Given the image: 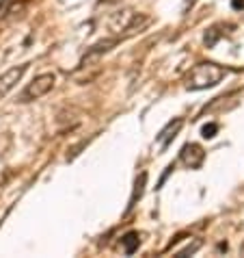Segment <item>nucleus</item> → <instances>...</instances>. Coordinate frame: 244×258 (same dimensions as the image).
Instances as JSON below:
<instances>
[{
  "label": "nucleus",
  "mask_w": 244,
  "mask_h": 258,
  "mask_svg": "<svg viewBox=\"0 0 244 258\" xmlns=\"http://www.w3.org/2000/svg\"><path fill=\"white\" fill-rule=\"evenodd\" d=\"M179 161H182L188 169H199L205 161V150L199 143H186L179 152Z\"/></svg>",
  "instance_id": "obj_4"
},
{
  "label": "nucleus",
  "mask_w": 244,
  "mask_h": 258,
  "mask_svg": "<svg viewBox=\"0 0 244 258\" xmlns=\"http://www.w3.org/2000/svg\"><path fill=\"white\" fill-rule=\"evenodd\" d=\"M216 131H218V124H205L203 128H201V137H203V139H212L214 135H216Z\"/></svg>",
  "instance_id": "obj_12"
},
{
  "label": "nucleus",
  "mask_w": 244,
  "mask_h": 258,
  "mask_svg": "<svg viewBox=\"0 0 244 258\" xmlns=\"http://www.w3.org/2000/svg\"><path fill=\"white\" fill-rule=\"evenodd\" d=\"M54 83H56V76L52 74V72H46V74L35 76L33 81L22 89V94L18 96V102L26 104V102H33V100H39V98L48 96L50 91L54 89Z\"/></svg>",
  "instance_id": "obj_2"
},
{
  "label": "nucleus",
  "mask_w": 244,
  "mask_h": 258,
  "mask_svg": "<svg viewBox=\"0 0 244 258\" xmlns=\"http://www.w3.org/2000/svg\"><path fill=\"white\" fill-rule=\"evenodd\" d=\"M195 5H197V0H186L184 3V13H188V9H192Z\"/></svg>",
  "instance_id": "obj_13"
},
{
  "label": "nucleus",
  "mask_w": 244,
  "mask_h": 258,
  "mask_svg": "<svg viewBox=\"0 0 244 258\" xmlns=\"http://www.w3.org/2000/svg\"><path fill=\"white\" fill-rule=\"evenodd\" d=\"M182 126H184V119L182 117H175V119H171L167 126L162 128L160 133H158V137H156V141H158V146H160L162 150H167L171 143H173V139L177 137V133L182 131Z\"/></svg>",
  "instance_id": "obj_6"
},
{
  "label": "nucleus",
  "mask_w": 244,
  "mask_h": 258,
  "mask_svg": "<svg viewBox=\"0 0 244 258\" xmlns=\"http://www.w3.org/2000/svg\"><path fill=\"white\" fill-rule=\"evenodd\" d=\"M145 184H147V174L143 171V174L134 180V189H132V196H130V204H128V213H130L136 206V202L143 198V193H145Z\"/></svg>",
  "instance_id": "obj_8"
},
{
  "label": "nucleus",
  "mask_w": 244,
  "mask_h": 258,
  "mask_svg": "<svg viewBox=\"0 0 244 258\" xmlns=\"http://www.w3.org/2000/svg\"><path fill=\"white\" fill-rule=\"evenodd\" d=\"M233 7H235V9H240V7H242V9H244V0H233Z\"/></svg>",
  "instance_id": "obj_14"
},
{
  "label": "nucleus",
  "mask_w": 244,
  "mask_h": 258,
  "mask_svg": "<svg viewBox=\"0 0 244 258\" xmlns=\"http://www.w3.org/2000/svg\"><path fill=\"white\" fill-rule=\"evenodd\" d=\"M121 39H124V37H108V39H102V41H97V44H93V46L87 50V54H84L82 63L89 61V59H95V56L104 54V52H108V50H112Z\"/></svg>",
  "instance_id": "obj_7"
},
{
  "label": "nucleus",
  "mask_w": 244,
  "mask_h": 258,
  "mask_svg": "<svg viewBox=\"0 0 244 258\" xmlns=\"http://www.w3.org/2000/svg\"><path fill=\"white\" fill-rule=\"evenodd\" d=\"M220 37H222V33L218 31V26H212V28H207V31H205L203 41H205V46H207V48H212Z\"/></svg>",
  "instance_id": "obj_10"
},
{
  "label": "nucleus",
  "mask_w": 244,
  "mask_h": 258,
  "mask_svg": "<svg viewBox=\"0 0 244 258\" xmlns=\"http://www.w3.org/2000/svg\"><path fill=\"white\" fill-rule=\"evenodd\" d=\"M28 70V66L24 63V66H16V68H11V70H7L3 76H0V98H5L9 91L16 87V85L22 81V76H24V72Z\"/></svg>",
  "instance_id": "obj_5"
},
{
  "label": "nucleus",
  "mask_w": 244,
  "mask_h": 258,
  "mask_svg": "<svg viewBox=\"0 0 244 258\" xmlns=\"http://www.w3.org/2000/svg\"><path fill=\"white\" fill-rule=\"evenodd\" d=\"M199 247H201V241L197 239L195 243H192V245H186L184 249H179V252H177L175 256H177V258H184V256H192V254H195V252H197V249H199Z\"/></svg>",
  "instance_id": "obj_11"
},
{
  "label": "nucleus",
  "mask_w": 244,
  "mask_h": 258,
  "mask_svg": "<svg viewBox=\"0 0 244 258\" xmlns=\"http://www.w3.org/2000/svg\"><path fill=\"white\" fill-rule=\"evenodd\" d=\"M121 243H124V252H126V254H134L136 249H139V245H141V236H139V232L132 230V232L124 234Z\"/></svg>",
  "instance_id": "obj_9"
},
{
  "label": "nucleus",
  "mask_w": 244,
  "mask_h": 258,
  "mask_svg": "<svg viewBox=\"0 0 244 258\" xmlns=\"http://www.w3.org/2000/svg\"><path fill=\"white\" fill-rule=\"evenodd\" d=\"M147 22H149V20L143 16V13H136L132 9H126V11H121V13H117V16L112 18L110 28H112V31H117V33L126 31V35H132L136 31H141V28L145 26Z\"/></svg>",
  "instance_id": "obj_3"
},
{
  "label": "nucleus",
  "mask_w": 244,
  "mask_h": 258,
  "mask_svg": "<svg viewBox=\"0 0 244 258\" xmlns=\"http://www.w3.org/2000/svg\"><path fill=\"white\" fill-rule=\"evenodd\" d=\"M229 74L227 68L218 66V63L205 61V63H197L188 74L184 76V87L188 91H201V89H212Z\"/></svg>",
  "instance_id": "obj_1"
},
{
  "label": "nucleus",
  "mask_w": 244,
  "mask_h": 258,
  "mask_svg": "<svg viewBox=\"0 0 244 258\" xmlns=\"http://www.w3.org/2000/svg\"><path fill=\"white\" fill-rule=\"evenodd\" d=\"M102 3H114V0H102Z\"/></svg>",
  "instance_id": "obj_15"
}]
</instances>
